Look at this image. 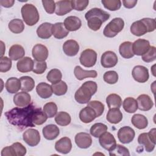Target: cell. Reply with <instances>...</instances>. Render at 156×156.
Wrapping results in <instances>:
<instances>
[{"mask_svg": "<svg viewBox=\"0 0 156 156\" xmlns=\"http://www.w3.org/2000/svg\"><path fill=\"white\" fill-rule=\"evenodd\" d=\"M36 107L34 104L24 107H15L5 113L9 122L20 130L29 127H35L33 122V114Z\"/></svg>", "mask_w": 156, "mask_h": 156, "instance_id": "obj_1", "label": "cell"}, {"mask_svg": "<svg viewBox=\"0 0 156 156\" xmlns=\"http://www.w3.org/2000/svg\"><path fill=\"white\" fill-rule=\"evenodd\" d=\"M88 27L94 30H98L103 23L110 18V14L99 8H93L85 15Z\"/></svg>", "mask_w": 156, "mask_h": 156, "instance_id": "obj_2", "label": "cell"}, {"mask_svg": "<svg viewBox=\"0 0 156 156\" xmlns=\"http://www.w3.org/2000/svg\"><path fill=\"white\" fill-rule=\"evenodd\" d=\"M97 83L91 80L85 82L81 87L76 91L75 100L79 104H88L93 95L97 91Z\"/></svg>", "mask_w": 156, "mask_h": 156, "instance_id": "obj_3", "label": "cell"}, {"mask_svg": "<svg viewBox=\"0 0 156 156\" xmlns=\"http://www.w3.org/2000/svg\"><path fill=\"white\" fill-rule=\"evenodd\" d=\"M155 20L154 18H144L132 24L130 32L135 36L140 37L147 32L155 30Z\"/></svg>", "mask_w": 156, "mask_h": 156, "instance_id": "obj_4", "label": "cell"}, {"mask_svg": "<svg viewBox=\"0 0 156 156\" xmlns=\"http://www.w3.org/2000/svg\"><path fill=\"white\" fill-rule=\"evenodd\" d=\"M24 21L29 26L36 24L40 19V15L36 7L32 4H24L21 10Z\"/></svg>", "mask_w": 156, "mask_h": 156, "instance_id": "obj_5", "label": "cell"}, {"mask_svg": "<svg viewBox=\"0 0 156 156\" xmlns=\"http://www.w3.org/2000/svg\"><path fill=\"white\" fill-rule=\"evenodd\" d=\"M124 26V21L122 18H115L105 26L103 34L107 37L113 38L123 29Z\"/></svg>", "mask_w": 156, "mask_h": 156, "instance_id": "obj_6", "label": "cell"}, {"mask_svg": "<svg viewBox=\"0 0 156 156\" xmlns=\"http://www.w3.org/2000/svg\"><path fill=\"white\" fill-rule=\"evenodd\" d=\"M79 60L83 66L87 68L92 67L96 64L97 53L93 49H87L81 52Z\"/></svg>", "mask_w": 156, "mask_h": 156, "instance_id": "obj_7", "label": "cell"}, {"mask_svg": "<svg viewBox=\"0 0 156 156\" xmlns=\"http://www.w3.org/2000/svg\"><path fill=\"white\" fill-rule=\"evenodd\" d=\"M23 140L31 147L37 146L40 141L39 132L35 129H29L23 135Z\"/></svg>", "mask_w": 156, "mask_h": 156, "instance_id": "obj_8", "label": "cell"}, {"mask_svg": "<svg viewBox=\"0 0 156 156\" xmlns=\"http://www.w3.org/2000/svg\"><path fill=\"white\" fill-rule=\"evenodd\" d=\"M135 135L134 130L129 126H124L118 132V138L123 144H129L133 141Z\"/></svg>", "mask_w": 156, "mask_h": 156, "instance_id": "obj_9", "label": "cell"}, {"mask_svg": "<svg viewBox=\"0 0 156 156\" xmlns=\"http://www.w3.org/2000/svg\"><path fill=\"white\" fill-rule=\"evenodd\" d=\"M99 142L100 145L108 151L113 150L116 145V141L114 136L107 132H105L99 136Z\"/></svg>", "mask_w": 156, "mask_h": 156, "instance_id": "obj_10", "label": "cell"}, {"mask_svg": "<svg viewBox=\"0 0 156 156\" xmlns=\"http://www.w3.org/2000/svg\"><path fill=\"white\" fill-rule=\"evenodd\" d=\"M132 74L135 80L139 83H144L149 79V74L147 68L141 65L134 66Z\"/></svg>", "mask_w": 156, "mask_h": 156, "instance_id": "obj_11", "label": "cell"}, {"mask_svg": "<svg viewBox=\"0 0 156 156\" xmlns=\"http://www.w3.org/2000/svg\"><path fill=\"white\" fill-rule=\"evenodd\" d=\"M118 61V57L113 51H106L101 55V63L104 68H109L114 67L117 64Z\"/></svg>", "mask_w": 156, "mask_h": 156, "instance_id": "obj_12", "label": "cell"}, {"mask_svg": "<svg viewBox=\"0 0 156 156\" xmlns=\"http://www.w3.org/2000/svg\"><path fill=\"white\" fill-rule=\"evenodd\" d=\"M149 41L145 39H138L132 43V50L134 55H143L150 48Z\"/></svg>", "mask_w": 156, "mask_h": 156, "instance_id": "obj_13", "label": "cell"}, {"mask_svg": "<svg viewBox=\"0 0 156 156\" xmlns=\"http://www.w3.org/2000/svg\"><path fill=\"white\" fill-rule=\"evenodd\" d=\"M32 54L35 60L44 62L48 57V50L44 45L37 44L32 48Z\"/></svg>", "mask_w": 156, "mask_h": 156, "instance_id": "obj_14", "label": "cell"}, {"mask_svg": "<svg viewBox=\"0 0 156 156\" xmlns=\"http://www.w3.org/2000/svg\"><path fill=\"white\" fill-rule=\"evenodd\" d=\"M75 143L81 149L88 148L92 144V139L90 135L86 132H80L75 136Z\"/></svg>", "mask_w": 156, "mask_h": 156, "instance_id": "obj_15", "label": "cell"}, {"mask_svg": "<svg viewBox=\"0 0 156 156\" xmlns=\"http://www.w3.org/2000/svg\"><path fill=\"white\" fill-rule=\"evenodd\" d=\"M72 148V143L69 138L63 137L56 141L55 144V150L61 154H66L69 153Z\"/></svg>", "mask_w": 156, "mask_h": 156, "instance_id": "obj_16", "label": "cell"}, {"mask_svg": "<svg viewBox=\"0 0 156 156\" xmlns=\"http://www.w3.org/2000/svg\"><path fill=\"white\" fill-rule=\"evenodd\" d=\"M73 10L71 1H58L55 2V13L58 16H63Z\"/></svg>", "mask_w": 156, "mask_h": 156, "instance_id": "obj_17", "label": "cell"}, {"mask_svg": "<svg viewBox=\"0 0 156 156\" xmlns=\"http://www.w3.org/2000/svg\"><path fill=\"white\" fill-rule=\"evenodd\" d=\"M63 51L68 56H75L79 51V45L76 40H68L63 43Z\"/></svg>", "mask_w": 156, "mask_h": 156, "instance_id": "obj_18", "label": "cell"}, {"mask_svg": "<svg viewBox=\"0 0 156 156\" xmlns=\"http://www.w3.org/2000/svg\"><path fill=\"white\" fill-rule=\"evenodd\" d=\"M31 101L30 95L26 91L17 93L13 96V102L15 105L23 107L30 104Z\"/></svg>", "mask_w": 156, "mask_h": 156, "instance_id": "obj_19", "label": "cell"}, {"mask_svg": "<svg viewBox=\"0 0 156 156\" xmlns=\"http://www.w3.org/2000/svg\"><path fill=\"white\" fill-rule=\"evenodd\" d=\"M96 117L95 111L90 107L87 106L82 108L79 113V118L84 123H90L92 122Z\"/></svg>", "mask_w": 156, "mask_h": 156, "instance_id": "obj_20", "label": "cell"}, {"mask_svg": "<svg viewBox=\"0 0 156 156\" xmlns=\"http://www.w3.org/2000/svg\"><path fill=\"white\" fill-rule=\"evenodd\" d=\"M16 68L21 73H28L33 70L34 61L29 57H24L17 62Z\"/></svg>", "mask_w": 156, "mask_h": 156, "instance_id": "obj_21", "label": "cell"}, {"mask_svg": "<svg viewBox=\"0 0 156 156\" xmlns=\"http://www.w3.org/2000/svg\"><path fill=\"white\" fill-rule=\"evenodd\" d=\"M138 108L142 111H148L151 110L153 105L154 102L151 98L147 94H141L137 98Z\"/></svg>", "mask_w": 156, "mask_h": 156, "instance_id": "obj_22", "label": "cell"}, {"mask_svg": "<svg viewBox=\"0 0 156 156\" xmlns=\"http://www.w3.org/2000/svg\"><path fill=\"white\" fill-rule=\"evenodd\" d=\"M42 133L46 140H53L58 136L60 130L56 125L49 124L43 128Z\"/></svg>", "mask_w": 156, "mask_h": 156, "instance_id": "obj_23", "label": "cell"}, {"mask_svg": "<svg viewBox=\"0 0 156 156\" xmlns=\"http://www.w3.org/2000/svg\"><path fill=\"white\" fill-rule=\"evenodd\" d=\"M52 34L55 38L62 39L68 35L69 31L65 27L64 23L60 22L52 24Z\"/></svg>", "mask_w": 156, "mask_h": 156, "instance_id": "obj_24", "label": "cell"}, {"mask_svg": "<svg viewBox=\"0 0 156 156\" xmlns=\"http://www.w3.org/2000/svg\"><path fill=\"white\" fill-rule=\"evenodd\" d=\"M64 25L68 31H76L80 29L82 25V22L78 17L69 16L65 18Z\"/></svg>", "mask_w": 156, "mask_h": 156, "instance_id": "obj_25", "label": "cell"}, {"mask_svg": "<svg viewBox=\"0 0 156 156\" xmlns=\"http://www.w3.org/2000/svg\"><path fill=\"white\" fill-rule=\"evenodd\" d=\"M74 74L77 79L82 80L88 77L95 78L98 76V73L95 70H84L80 66H76L74 69Z\"/></svg>", "mask_w": 156, "mask_h": 156, "instance_id": "obj_26", "label": "cell"}, {"mask_svg": "<svg viewBox=\"0 0 156 156\" xmlns=\"http://www.w3.org/2000/svg\"><path fill=\"white\" fill-rule=\"evenodd\" d=\"M36 91L38 95L43 99H48L50 98L53 93L51 85L46 82L39 83L37 85Z\"/></svg>", "mask_w": 156, "mask_h": 156, "instance_id": "obj_27", "label": "cell"}, {"mask_svg": "<svg viewBox=\"0 0 156 156\" xmlns=\"http://www.w3.org/2000/svg\"><path fill=\"white\" fill-rule=\"evenodd\" d=\"M52 24L47 22L40 24L37 29L38 37L42 39H48L50 38L52 35Z\"/></svg>", "mask_w": 156, "mask_h": 156, "instance_id": "obj_28", "label": "cell"}, {"mask_svg": "<svg viewBox=\"0 0 156 156\" xmlns=\"http://www.w3.org/2000/svg\"><path fill=\"white\" fill-rule=\"evenodd\" d=\"M25 55V51L24 48L20 44L12 45L9 51V55L10 58L12 60L16 61L22 58Z\"/></svg>", "mask_w": 156, "mask_h": 156, "instance_id": "obj_29", "label": "cell"}, {"mask_svg": "<svg viewBox=\"0 0 156 156\" xmlns=\"http://www.w3.org/2000/svg\"><path fill=\"white\" fill-rule=\"evenodd\" d=\"M106 119L111 124H118L122 119V113L118 108H110L107 113Z\"/></svg>", "mask_w": 156, "mask_h": 156, "instance_id": "obj_30", "label": "cell"}, {"mask_svg": "<svg viewBox=\"0 0 156 156\" xmlns=\"http://www.w3.org/2000/svg\"><path fill=\"white\" fill-rule=\"evenodd\" d=\"M120 55L124 58H130L134 54L132 50V43L130 41H124L119 47Z\"/></svg>", "mask_w": 156, "mask_h": 156, "instance_id": "obj_31", "label": "cell"}, {"mask_svg": "<svg viewBox=\"0 0 156 156\" xmlns=\"http://www.w3.org/2000/svg\"><path fill=\"white\" fill-rule=\"evenodd\" d=\"M5 88L11 94L17 93L21 89L20 80L16 77L9 78L5 82Z\"/></svg>", "mask_w": 156, "mask_h": 156, "instance_id": "obj_32", "label": "cell"}, {"mask_svg": "<svg viewBox=\"0 0 156 156\" xmlns=\"http://www.w3.org/2000/svg\"><path fill=\"white\" fill-rule=\"evenodd\" d=\"M138 142L140 144L143 145L144 146L145 150L148 152L153 151V150L155 148V144L152 143L151 140L149 139L147 133H141L138 136Z\"/></svg>", "mask_w": 156, "mask_h": 156, "instance_id": "obj_33", "label": "cell"}, {"mask_svg": "<svg viewBox=\"0 0 156 156\" xmlns=\"http://www.w3.org/2000/svg\"><path fill=\"white\" fill-rule=\"evenodd\" d=\"M132 124L138 129H144L148 125L147 118L141 114H135L133 115L131 119Z\"/></svg>", "mask_w": 156, "mask_h": 156, "instance_id": "obj_34", "label": "cell"}, {"mask_svg": "<svg viewBox=\"0 0 156 156\" xmlns=\"http://www.w3.org/2000/svg\"><path fill=\"white\" fill-rule=\"evenodd\" d=\"M122 107L126 112L129 113H135L138 109L137 101L133 98L128 97L123 101Z\"/></svg>", "mask_w": 156, "mask_h": 156, "instance_id": "obj_35", "label": "cell"}, {"mask_svg": "<svg viewBox=\"0 0 156 156\" xmlns=\"http://www.w3.org/2000/svg\"><path fill=\"white\" fill-rule=\"evenodd\" d=\"M106 103L108 108H119L122 104L121 98L117 94H110L106 98Z\"/></svg>", "mask_w": 156, "mask_h": 156, "instance_id": "obj_36", "label": "cell"}, {"mask_svg": "<svg viewBox=\"0 0 156 156\" xmlns=\"http://www.w3.org/2000/svg\"><path fill=\"white\" fill-rule=\"evenodd\" d=\"M21 82V90L23 91L29 92L32 91L35 87L34 80L29 76H22L20 79Z\"/></svg>", "mask_w": 156, "mask_h": 156, "instance_id": "obj_37", "label": "cell"}, {"mask_svg": "<svg viewBox=\"0 0 156 156\" xmlns=\"http://www.w3.org/2000/svg\"><path fill=\"white\" fill-rule=\"evenodd\" d=\"M9 29L14 34H20L24 29V24L23 21L18 18L11 20L8 25Z\"/></svg>", "mask_w": 156, "mask_h": 156, "instance_id": "obj_38", "label": "cell"}, {"mask_svg": "<svg viewBox=\"0 0 156 156\" xmlns=\"http://www.w3.org/2000/svg\"><path fill=\"white\" fill-rule=\"evenodd\" d=\"M107 126L101 122H98L94 124L90 129V134L95 137V138H99V136H101L103 133L106 132L107 130Z\"/></svg>", "mask_w": 156, "mask_h": 156, "instance_id": "obj_39", "label": "cell"}, {"mask_svg": "<svg viewBox=\"0 0 156 156\" xmlns=\"http://www.w3.org/2000/svg\"><path fill=\"white\" fill-rule=\"evenodd\" d=\"M71 116L69 114L65 112H59L55 117V122L61 126H66L71 122Z\"/></svg>", "mask_w": 156, "mask_h": 156, "instance_id": "obj_40", "label": "cell"}, {"mask_svg": "<svg viewBox=\"0 0 156 156\" xmlns=\"http://www.w3.org/2000/svg\"><path fill=\"white\" fill-rule=\"evenodd\" d=\"M48 119L47 115L43 112L41 108H36L33 114V122L35 125H41Z\"/></svg>", "mask_w": 156, "mask_h": 156, "instance_id": "obj_41", "label": "cell"}, {"mask_svg": "<svg viewBox=\"0 0 156 156\" xmlns=\"http://www.w3.org/2000/svg\"><path fill=\"white\" fill-rule=\"evenodd\" d=\"M51 87L52 92L57 96L64 95L68 90L67 84L62 80L55 83H52L51 85Z\"/></svg>", "mask_w": 156, "mask_h": 156, "instance_id": "obj_42", "label": "cell"}, {"mask_svg": "<svg viewBox=\"0 0 156 156\" xmlns=\"http://www.w3.org/2000/svg\"><path fill=\"white\" fill-rule=\"evenodd\" d=\"M62 77V73L58 69H52L50 70L46 76L47 80L52 83H55L60 82Z\"/></svg>", "mask_w": 156, "mask_h": 156, "instance_id": "obj_43", "label": "cell"}, {"mask_svg": "<svg viewBox=\"0 0 156 156\" xmlns=\"http://www.w3.org/2000/svg\"><path fill=\"white\" fill-rule=\"evenodd\" d=\"M10 147L12 156H23L26 154V148L20 143H15Z\"/></svg>", "mask_w": 156, "mask_h": 156, "instance_id": "obj_44", "label": "cell"}, {"mask_svg": "<svg viewBox=\"0 0 156 156\" xmlns=\"http://www.w3.org/2000/svg\"><path fill=\"white\" fill-rule=\"evenodd\" d=\"M104 7L110 11H116L120 9L121 1L119 0H102Z\"/></svg>", "mask_w": 156, "mask_h": 156, "instance_id": "obj_45", "label": "cell"}, {"mask_svg": "<svg viewBox=\"0 0 156 156\" xmlns=\"http://www.w3.org/2000/svg\"><path fill=\"white\" fill-rule=\"evenodd\" d=\"M43 112L47 115L48 118H53L57 112V106L53 102H48L43 107Z\"/></svg>", "mask_w": 156, "mask_h": 156, "instance_id": "obj_46", "label": "cell"}, {"mask_svg": "<svg viewBox=\"0 0 156 156\" xmlns=\"http://www.w3.org/2000/svg\"><path fill=\"white\" fill-rule=\"evenodd\" d=\"M87 106L91 107L96 112V117H99L104 111V105L98 101H91L88 103Z\"/></svg>", "mask_w": 156, "mask_h": 156, "instance_id": "obj_47", "label": "cell"}, {"mask_svg": "<svg viewBox=\"0 0 156 156\" xmlns=\"http://www.w3.org/2000/svg\"><path fill=\"white\" fill-rule=\"evenodd\" d=\"M103 79L108 84H115L118 80V74L115 71H108L104 73Z\"/></svg>", "mask_w": 156, "mask_h": 156, "instance_id": "obj_48", "label": "cell"}, {"mask_svg": "<svg viewBox=\"0 0 156 156\" xmlns=\"http://www.w3.org/2000/svg\"><path fill=\"white\" fill-rule=\"evenodd\" d=\"M109 155L112 156V155H124V156H126V155H130V153L129 151V149L121 145V144H117L115 146V147L109 151Z\"/></svg>", "mask_w": 156, "mask_h": 156, "instance_id": "obj_49", "label": "cell"}, {"mask_svg": "<svg viewBox=\"0 0 156 156\" xmlns=\"http://www.w3.org/2000/svg\"><path fill=\"white\" fill-rule=\"evenodd\" d=\"M142 60L146 62L149 63L154 61L156 58V48L155 46H150L149 50L146 53L141 55Z\"/></svg>", "mask_w": 156, "mask_h": 156, "instance_id": "obj_50", "label": "cell"}, {"mask_svg": "<svg viewBox=\"0 0 156 156\" xmlns=\"http://www.w3.org/2000/svg\"><path fill=\"white\" fill-rule=\"evenodd\" d=\"M12 67V60L7 57H1L0 59V71L5 73L9 71Z\"/></svg>", "mask_w": 156, "mask_h": 156, "instance_id": "obj_51", "label": "cell"}, {"mask_svg": "<svg viewBox=\"0 0 156 156\" xmlns=\"http://www.w3.org/2000/svg\"><path fill=\"white\" fill-rule=\"evenodd\" d=\"M47 69V64L45 61L38 62L37 60L34 61V68L32 71L37 74H43Z\"/></svg>", "mask_w": 156, "mask_h": 156, "instance_id": "obj_52", "label": "cell"}, {"mask_svg": "<svg viewBox=\"0 0 156 156\" xmlns=\"http://www.w3.org/2000/svg\"><path fill=\"white\" fill-rule=\"evenodd\" d=\"M89 3L88 0H73L71 1L72 7L77 11H82L86 9Z\"/></svg>", "mask_w": 156, "mask_h": 156, "instance_id": "obj_53", "label": "cell"}, {"mask_svg": "<svg viewBox=\"0 0 156 156\" xmlns=\"http://www.w3.org/2000/svg\"><path fill=\"white\" fill-rule=\"evenodd\" d=\"M42 4L45 11L49 13L52 14L55 10V2L52 0L42 1Z\"/></svg>", "mask_w": 156, "mask_h": 156, "instance_id": "obj_54", "label": "cell"}, {"mask_svg": "<svg viewBox=\"0 0 156 156\" xmlns=\"http://www.w3.org/2000/svg\"><path fill=\"white\" fill-rule=\"evenodd\" d=\"M137 3L136 0H130V1H122L123 5L127 9H131L134 7Z\"/></svg>", "mask_w": 156, "mask_h": 156, "instance_id": "obj_55", "label": "cell"}, {"mask_svg": "<svg viewBox=\"0 0 156 156\" xmlns=\"http://www.w3.org/2000/svg\"><path fill=\"white\" fill-rule=\"evenodd\" d=\"M14 3H15V1L13 0H1L0 1L1 5L6 8H9L12 7Z\"/></svg>", "mask_w": 156, "mask_h": 156, "instance_id": "obj_56", "label": "cell"}, {"mask_svg": "<svg viewBox=\"0 0 156 156\" xmlns=\"http://www.w3.org/2000/svg\"><path fill=\"white\" fill-rule=\"evenodd\" d=\"M155 129L154 128V129H152L148 133V136H149V139L151 140V141L152 143H154V144H155Z\"/></svg>", "mask_w": 156, "mask_h": 156, "instance_id": "obj_57", "label": "cell"}]
</instances>
